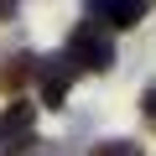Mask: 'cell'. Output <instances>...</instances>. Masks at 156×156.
Listing matches in <instances>:
<instances>
[{
    "instance_id": "cell-3",
    "label": "cell",
    "mask_w": 156,
    "mask_h": 156,
    "mask_svg": "<svg viewBox=\"0 0 156 156\" xmlns=\"http://www.w3.org/2000/svg\"><path fill=\"white\" fill-rule=\"evenodd\" d=\"M31 130H37V104H11L0 109V140H11V151H26L31 146Z\"/></svg>"
},
{
    "instance_id": "cell-1",
    "label": "cell",
    "mask_w": 156,
    "mask_h": 156,
    "mask_svg": "<svg viewBox=\"0 0 156 156\" xmlns=\"http://www.w3.org/2000/svg\"><path fill=\"white\" fill-rule=\"evenodd\" d=\"M62 57L73 62V73H109L115 68V37L104 26H94V21H78Z\"/></svg>"
},
{
    "instance_id": "cell-4",
    "label": "cell",
    "mask_w": 156,
    "mask_h": 156,
    "mask_svg": "<svg viewBox=\"0 0 156 156\" xmlns=\"http://www.w3.org/2000/svg\"><path fill=\"white\" fill-rule=\"evenodd\" d=\"M73 78H78V73H73V62H68V57H47V62L37 68V83H42V99H47L52 109H57V104L68 99Z\"/></svg>"
},
{
    "instance_id": "cell-2",
    "label": "cell",
    "mask_w": 156,
    "mask_h": 156,
    "mask_svg": "<svg viewBox=\"0 0 156 156\" xmlns=\"http://www.w3.org/2000/svg\"><path fill=\"white\" fill-rule=\"evenodd\" d=\"M140 16H146V5L140 0H94V5L83 11V21H104L109 31H130V26H140Z\"/></svg>"
},
{
    "instance_id": "cell-7",
    "label": "cell",
    "mask_w": 156,
    "mask_h": 156,
    "mask_svg": "<svg viewBox=\"0 0 156 156\" xmlns=\"http://www.w3.org/2000/svg\"><path fill=\"white\" fill-rule=\"evenodd\" d=\"M146 120L156 125V89H146Z\"/></svg>"
},
{
    "instance_id": "cell-5",
    "label": "cell",
    "mask_w": 156,
    "mask_h": 156,
    "mask_svg": "<svg viewBox=\"0 0 156 156\" xmlns=\"http://www.w3.org/2000/svg\"><path fill=\"white\" fill-rule=\"evenodd\" d=\"M31 62H37V57H26V52H21V57H11L5 68H0V89H16V83H26V78L37 73Z\"/></svg>"
},
{
    "instance_id": "cell-6",
    "label": "cell",
    "mask_w": 156,
    "mask_h": 156,
    "mask_svg": "<svg viewBox=\"0 0 156 156\" xmlns=\"http://www.w3.org/2000/svg\"><path fill=\"white\" fill-rule=\"evenodd\" d=\"M94 156H140V146H135V140H99Z\"/></svg>"
}]
</instances>
